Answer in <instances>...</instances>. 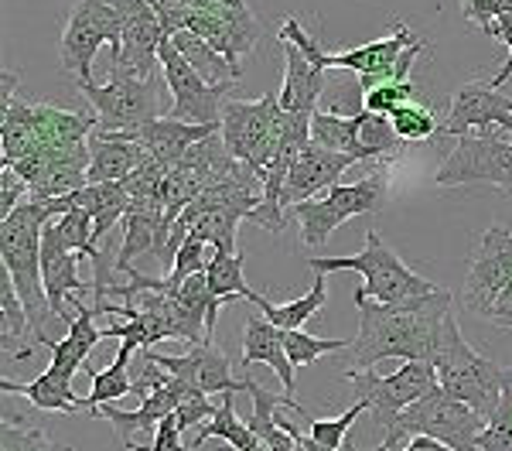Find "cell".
<instances>
[{
    "label": "cell",
    "instance_id": "ee69618b",
    "mask_svg": "<svg viewBox=\"0 0 512 451\" xmlns=\"http://www.w3.org/2000/svg\"><path fill=\"white\" fill-rule=\"evenodd\" d=\"M478 451H512V428L499 421H489V428L475 438Z\"/></svg>",
    "mask_w": 512,
    "mask_h": 451
},
{
    "label": "cell",
    "instance_id": "7dc6e473",
    "mask_svg": "<svg viewBox=\"0 0 512 451\" xmlns=\"http://www.w3.org/2000/svg\"><path fill=\"white\" fill-rule=\"evenodd\" d=\"M0 79H4V86H0V106H7L14 100V89H18L21 76L14 69H4V72H0Z\"/></svg>",
    "mask_w": 512,
    "mask_h": 451
},
{
    "label": "cell",
    "instance_id": "8d00e7d4",
    "mask_svg": "<svg viewBox=\"0 0 512 451\" xmlns=\"http://www.w3.org/2000/svg\"><path fill=\"white\" fill-rule=\"evenodd\" d=\"M0 451H72V448L52 441L41 428H21V424L4 417V424H0Z\"/></svg>",
    "mask_w": 512,
    "mask_h": 451
},
{
    "label": "cell",
    "instance_id": "d590c367",
    "mask_svg": "<svg viewBox=\"0 0 512 451\" xmlns=\"http://www.w3.org/2000/svg\"><path fill=\"white\" fill-rule=\"evenodd\" d=\"M284 346H287V359L291 366H311L318 363L325 352H349L352 342L349 339H315L308 332H284Z\"/></svg>",
    "mask_w": 512,
    "mask_h": 451
},
{
    "label": "cell",
    "instance_id": "5b68a950",
    "mask_svg": "<svg viewBox=\"0 0 512 451\" xmlns=\"http://www.w3.org/2000/svg\"><path fill=\"white\" fill-rule=\"evenodd\" d=\"M308 267L315 274L355 270V274L366 277V287H359V294L379 301V305H403V301H414L437 291V284H431L427 277H420L417 270L403 264L400 253L390 243H383V236L376 229H369L366 246L359 253H352V257H311Z\"/></svg>",
    "mask_w": 512,
    "mask_h": 451
},
{
    "label": "cell",
    "instance_id": "1f68e13d",
    "mask_svg": "<svg viewBox=\"0 0 512 451\" xmlns=\"http://www.w3.org/2000/svg\"><path fill=\"white\" fill-rule=\"evenodd\" d=\"M311 141L325 151H335V154H349V158L362 161V151H359V120L355 117H335V113H325L318 110L311 117Z\"/></svg>",
    "mask_w": 512,
    "mask_h": 451
},
{
    "label": "cell",
    "instance_id": "e0dca14e",
    "mask_svg": "<svg viewBox=\"0 0 512 451\" xmlns=\"http://www.w3.org/2000/svg\"><path fill=\"white\" fill-rule=\"evenodd\" d=\"M144 359H151V363H158L164 373H171L181 387L195 390V393H205V397H212V393H236L243 390V380H233L229 376V359L226 352H222L216 342H198L185 352V356H164V352H144Z\"/></svg>",
    "mask_w": 512,
    "mask_h": 451
},
{
    "label": "cell",
    "instance_id": "30bf717a",
    "mask_svg": "<svg viewBox=\"0 0 512 451\" xmlns=\"http://www.w3.org/2000/svg\"><path fill=\"white\" fill-rule=\"evenodd\" d=\"M103 45H110L113 55L123 45V24L117 7L110 0H76L59 41L62 69L72 72L76 82H93V59Z\"/></svg>",
    "mask_w": 512,
    "mask_h": 451
},
{
    "label": "cell",
    "instance_id": "d4e9b609",
    "mask_svg": "<svg viewBox=\"0 0 512 451\" xmlns=\"http://www.w3.org/2000/svg\"><path fill=\"white\" fill-rule=\"evenodd\" d=\"M89 151H93V164H89V185H106V182H127L134 178L151 154L134 141H110V137H89Z\"/></svg>",
    "mask_w": 512,
    "mask_h": 451
},
{
    "label": "cell",
    "instance_id": "6da1fadb",
    "mask_svg": "<svg viewBox=\"0 0 512 451\" xmlns=\"http://www.w3.org/2000/svg\"><path fill=\"white\" fill-rule=\"evenodd\" d=\"M359 308V335L345 356L352 369H373L383 359L403 363H434L444 339V322L451 315V294L437 287L434 294L403 301V305H379L373 298L352 294Z\"/></svg>",
    "mask_w": 512,
    "mask_h": 451
},
{
    "label": "cell",
    "instance_id": "836d02e7",
    "mask_svg": "<svg viewBox=\"0 0 512 451\" xmlns=\"http://www.w3.org/2000/svg\"><path fill=\"white\" fill-rule=\"evenodd\" d=\"M287 410H294L301 421H308V431H311V438H315L318 445H325L332 451H342L345 434L352 431V424L359 421V414H362V410H369V407L362 404V400H355V404L345 410V414H338V417H308V414H304V407L297 404V400H291Z\"/></svg>",
    "mask_w": 512,
    "mask_h": 451
},
{
    "label": "cell",
    "instance_id": "83f0119b",
    "mask_svg": "<svg viewBox=\"0 0 512 451\" xmlns=\"http://www.w3.org/2000/svg\"><path fill=\"white\" fill-rule=\"evenodd\" d=\"M134 346L130 342H120V352L117 359H113L106 369H89V380H93V390H89L86 397V410L93 414L103 404H117L120 397H127V393L137 390L134 383V373H130V359H134Z\"/></svg>",
    "mask_w": 512,
    "mask_h": 451
},
{
    "label": "cell",
    "instance_id": "3957f363",
    "mask_svg": "<svg viewBox=\"0 0 512 451\" xmlns=\"http://www.w3.org/2000/svg\"><path fill=\"white\" fill-rule=\"evenodd\" d=\"M48 223H52L48 202L38 199L21 202L18 212L0 223V264L18 287L35 335L45 332L48 318H55L52 308H48L45 281H41V233H45Z\"/></svg>",
    "mask_w": 512,
    "mask_h": 451
},
{
    "label": "cell",
    "instance_id": "f6af8a7d",
    "mask_svg": "<svg viewBox=\"0 0 512 451\" xmlns=\"http://www.w3.org/2000/svg\"><path fill=\"white\" fill-rule=\"evenodd\" d=\"M492 421L512 428V366H502V400H499V410H495Z\"/></svg>",
    "mask_w": 512,
    "mask_h": 451
},
{
    "label": "cell",
    "instance_id": "484cf974",
    "mask_svg": "<svg viewBox=\"0 0 512 451\" xmlns=\"http://www.w3.org/2000/svg\"><path fill=\"white\" fill-rule=\"evenodd\" d=\"M0 393H21V397L31 400L35 410H62V414H76V410H86V397H76L72 390V380H65L55 369H45L41 376L28 383H18V380H0Z\"/></svg>",
    "mask_w": 512,
    "mask_h": 451
},
{
    "label": "cell",
    "instance_id": "44dd1931",
    "mask_svg": "<svg viewBox=\"0 0 512 451\" xmlns=\"http://www.w3.org/2000/svg\"><path fill=\"white\" fill-rule=\"evenodd\" d=\"M72 308H76V322L69 325V335H65L62 342L48 339L45 332L35 335L41 346L52 352V363H48V369H55V373L65 376V380H76L79 369H86L89 356H93V349L106 339L103 328H96L99 315H96L93 305H86L82 298H76V301H72Z\"/></svg>",
    "mask_w": 512,
    "mask_h": 451
},
{
    "label": "cell",
    "instance_id": "60d3db41",
    "mask_svg": "<svg viewBox=\"0 0 512 451\" xmlns=\"http://www.w3.org/2000/svg\"><path fill=\"white\" fill-rule=\"evenodd\" d=\"M24 192H31L28 182L18 175L14 168H4L0 171V223H4L7 216H14L18 212V205H21V195Z\"/></svg>",
    "mask_w": 512,
    "mask_h": 451
},
{
    "label": "cell",
    "instance_id": "e575fe53",
    "mask_svg": "<svg viewBox=\"0 0 512 451\" xmlns=\"http://www.w3.org/2000/svg\"><path fill=\"white\" fill-rule=\"evenodd\" d=\"M390 123H393L396 137H400L403 144H410V141L420 144V141H434V137H441V123H437L431 106L407 103V106H400V110L390 113Z\"/></svg>",
    "mask_w": 512,
    "mask_h": 451
},
{
    "label": "cell",
    "instance_id": "ac0fdd59",
    "mask_svg": "<svg viewBox=\"0 0 512 451\" xmlns=\"http://www.w3.org/2000/svg\"><path fill=\"white\" fill-rule=\"evenodd\" d=\"M502 127L512 134V100L502 93H495L489 82H465V86L454 93L448 120L441 123L444 137H465L472 130H492Z\"/></svg>",
    "mask_w": 512,
    "mask_h": 451
},
{
    "label": "cell",
    "instance_id": "ba28073f",
    "mask_svg": "<svg viewBox=\"0 0 512 451\" xmlns=\"http://www.w3.org/2000/svg\"><path fill=\"white\" fill-rule=\"evenodd\" d=\"M390 202V175L376 171V175L362 178L355 185H335L328 188L325 199H308L291 209V219L301 223V236L311 250L328 243V236L335 233L342 223H349L352 216H373L383 212Z\"/></svg>",
    "mask_w": 512,
    "mask_h": 451
},
{
    "label": "cell",
    "instance_id": "ffe728a7",
    "mask_svg": "<svg viewBox=\"0 0 512 451\" xmlns=\"http://www.w3.org/2000/svg\"><path fill=\"white\" fill-rule=\"evenodd\" d=\"M185 393H188V387H181L175 376H171V380L164 383L158 393H151L147 400H140L137 410H123L117 404H103L99 410H93V417L110 421L113 428H117L120 438H123V448H127V445H134V441H137L134 434H151V438H154L158 428H161V421L175 414Z\"/></svg>",
    "mask_w": 512,
    "mask_h": 451
},
{
    "label": "cell",
    "instance_id": "cb8c5ba5",
    "mask_svg": "<svg viewBox=\"0 0 512 451\" xmlns=\"http://www.w3.org/2000/svg\"><path fill=\"white\" fill-rule=\"evenodd\" d=\"M243 369H250L256 363H267L284 383V393L291 397L294 393V366L287 359V346H284V332L277 325H270L267 318H250L243 332Z\"/></svg>",
    "mask_w": 512,
    "mask_h": 451
},
{
    "label": "cell",
    "instance_id": "bcb514c9",
    "mask_svg": "<svg viewBox=\"0 0 512 451\" xmlns=\"http://www.w3.org/2000/svg\"><path fill=\"white\" fill-rule=\"evenodd\" d=\"M400 451H451V448L441 445V441H434V438H427V434H417V438H410Z\"/></svg>",
    "mask_w": 512,
    "mask_h": 451
},
{
    "label": "cell",
    "instance_id": "d6a6232c",
    "mask_svg": "<svg viewBox=\"0 0 512 451\" xmlns=\"http://www.w3.org/2000/svg\"><path fill=\"white\" fill-rule=\"evenodd\" d=\"M171 41H175V48H178L181 55H185V62L192 65V69L205 82H212V86H216V82H226V79H239L236 72H233V65L222 59V55L209 45V41L198 38L195 31H178V35L171 38Z\"/></svg>",
    "mask_w": 512,
    "mask_h": 451
},
{
    "label": "cell",
    "instance_id": "277c9868",
    "mask_svg": "<svg viewBox=\"0 0 512 451\" xmlns=\"http://www.w3.org/2000/svg\"><path fill=\"white\" fill-rule=\"evenodd\" d=\"M76 86L96 113V134L110 141H134V134H140L147 123L168 117L164 110H171L164 103V86H168L164 76L137 79L110 72L106 86L96 82H76Z\"/></svg>",
    "mask_w": 512,
    "mask_h": 451
},
{
    "label": "cell",
    "instance_id": "d6986e66",
    "mask_svg": "<svg viewBox=\"0 0 512 451\" xmlns=\"http://www.w3.org/2000/svg\"><path fill=\"white\" fill-rule=\"evenodd\" d=\"M352 164H359V161L349 158V154L325 151V147H318L315 141H311L301 154H297L291 175H287L284 195H280V209L291 216L294 205L315 199V192H321V188H335L338 178H342Z\"/></svg>",
    "mask_w": 512,
    "mask_h": 451
},
{
    "label": "cell",
    "instance_id": "4dcf8cb0",
    "mask_svg": "<svg viewBox=\"0 0 512 451\" xmlns=\"http://www.w3.org/2000/svg\"><path fill=\"white\" fill-rule=\"evenodd\" d=\"M243 267H246L243 253H212L205 277H209V287L219 305H229V301H236V298L250 301V305L260 301V294L243 281Z\"/></svg>",
    "mask_w": 512,
    "mask_h": 451
},
{
    "label": "cell",
    "instance_id": "f546056e",
    "mask_svg": "<svg viewBox=\"0 0 512 451\" xmlns=\"http://www.w3.org/2000/svg\"><path fill=\"white\" fill-rule=\"evenodd\" d=\"M28 332H35V328H31V318H28V308H24L11 274L0 267V349H4V363L11 356H18L21 352L18 342Z\"/></svg>",
    "mask_w": 512,
    "mask_h": 451
},
{
    "label": "cell",
    "instance_id": "c3c4849f",
    "mask_svg": "<svg viewBox=\"0 0 512 451\" xmlns=\"http://www.w3.org/2000/svg\"><path fill=\"white\" fill-rule=\"evenodd\" d=\"M229 451H233V448H229Z\"/></svg>",
    "mask_w": 512,
    "mask_h": 451
},
{
    "label": "cell",
    "instance_id": "f35d334b",
    "mask_svg": "<svg viewBox=\"0 0 512 451\" xmlns=\"http://www.w3.org/2000/svg\"><path fill=\"white\" fill-rule=\"evenodd\" d=\"M216 410H219V404H212L205 393L188 390L185 397H181L178 410H175V421H178L181 434H185V431H198L202 424H209L212 417H216Z\"/></svg>",
    "mask_w": 512,
    "mask_h": 451
},
{
    "label": "cell",
    "instance_id": "f1b7e54d",
    "mask_svg": "<svg viewBox=\"0 0 512 451\" xmlns=\"http://www.w3.org/2000/svg\"><path fill=\"white\" fill-rule=\"evenodd\" d=\"M325 301H328L325 274H315V284H311V291L304 294V298H294V301H284V305H274V301L260 294L256 308H260L263 318H267L270 325H277L280 332H297L301 325H308L311 315H318V311L325 308Z\"/></svg>",
    "mask_w": 512,
    "mask_h": 451
},
{
    "label": "cell",
    "instance_id": "9c48e42d",
    "mask_svg": "<svg viewBox=\"0 0 512 451\" xmlns=\"http://www.w3.org/2000/svg\"><path fill=\"white\" fill-rule=\"evenodd\" d=\"M277 117H280V96L263 93L256 103L226 100L222 106V141L229 154L246 164L263 182V171L277 158Z\"/></svg>",
    "mask_w": 512,
    "mask_h": 451
},
{
    "label": "cell",
    "instance_id": "7402d4cb",
    "mask_svg": "<svg viewBox=\"0 0 512 451\" xmlns=\"http://www.w3.org/2000/svg\"><path fill=\"white\" fill-rule=\"evenodd\" d=\"M219 130H222V123H209V127H202V123L161 117V120L147 123L140 134H134V144L144 147V151L151 154L158 164H164V168H178L195 144L209 141V137L219 134Z\"/></svg>",
    "mask_w": 512,
    "mask_h": 451
},
{
    "label": "cell",
    "instance_id": "2e32d148",
    "mask_svg": "<svg viewBox=\"0 0 512 451\" xmlns=\"http://www.w3.org/2000/svg\"><path fill=\"white\" fill-rule=\"evenodd\" d=\"M79 253L55 233V226L48 223L41 233V281H45L48 308L55 318H62L65 325L76 322V311H69V301L89 294L93 298V287L79 277Z\"/></svg>",
    "mask_w": 512,
    "mask_h": 451
},
{
    "label": "cell",
    "instance_id": "4fadbf2b",
    "mask_svg": "<svg viewBox=\"0 0 512 451\" xmlns=\"http://www.w3.org/2000/svg\"><path fill=\"white\" fill-rule=\"evenodd\" d=\"M161 69H164V82H168L171 93V113L168 117L185 120V123H222V106H226L229 93L239 86V79H226V82H205L192 65L185 62V55L175 48V41L164 38L161 45Z\"/></svg>",
    "mask_w": 512,
    "mask_h": 451
},
{
    "label": "cell",
    "instance_id": "7a4b0ae2",
    "mask_svg": "<svg viewBox=\"0 0 512 451\" xmlns=\"http://www.w3.org/2000/svg\"><path fill=\"white\" fill-rule=\"evenodd\" d=\"M280 41H294L318 69H345L352 72L355 79L362 82V89H376L383 82H400V79H410V69H414L417 55L427 48L424 38H417L410 31V24L403 21H393V31L376 41H366L359 48H345V52H325L318 45L315 35H308L304 24H297L294 18H284L280 24Z\"/></svg>",
    "mask_w": 512,
    "mask_h": 451
},
{
    "label": "cell",
    "instance_id": "7bdbcfd3",
    "mask_svg": "<svg viewBox=\"0 0 512 451\" xmlns=\"http://www.w3.org/2000/svg\"><path fill=\"white\" fill-rule=\"evenodd\" d=\"M147 4L158 11V18L168 31V38H175L178 31H185V18H188V4L192 0H147Z\"/></svg>",
    "mask_w": 512,
    "mask_h": 451
},
{
    "label": "cell",
    "instance_id": "5bb4252c",
    "mask_svg": "<svg viewBox=\"0 0 512 451\" xmlns=\"http://www.w3.org/2000/svg\"><path fill=\"white\" fill-rule=\"evenodd\" d=\"M123 24V45L113 55V72L137 79L164 76L161 69V45L168 38L164 24L147 0H110Z\"/></svg>",
    "mask_w": 512,
    "mask_h": 451
},
{
    "label": "cell",
    "instance_id": "7c38bea8",
    "mask_svg": "<svg viewBox=\"0 0 512 451\" xmlns=\"http://www.w3.org/2000/svg\"><path fill=\"white\" fill-rule=\"evenodd\" d=\"M434 182L441 188L458 185H495L502 195H512V141H502L492 130L458 137L454 151L437 168Z\"/></svg>",
    "mask_w": 512,
    "mask_h": 451
},
{
    "label": "cell",
    "instance_id": "ab89813d",
    "mask_svg": "<svg viewBox=\"0 0 512 451\" xmlns=\"http://www.w3.org/2000/svg\"><path fill=\"white\" fill-rule=\"evenodd\" d=\"M482 31L489 38H495V41H502V45H506V65L499 69V76L489 79V86L495 89V93H499V89L506 86V82H512V11L499 14V18H492Z\"/></svg>",
    "mask_w": 512,
    "mask_h": 451
},
{
    "label": "cell",
    "instance_id": "74e56055",
    "mask_svg": "<svg viewBox=\"0 0 512 451\" xmlns=\"http://www.w3.org/2000/svg\"><path fill=\"white\" fill-rule=\"evenodd\" d=\"M407 103H417V82L414 79L383 82V86H376L366 93V110L383 113V117H390L393 110H400V106H407Z\"/></svg>",
    "mask_w": 512,
    "mask_h": 451
},
{
    "label": "cell",
    "instance_id": "4316f807",
    "mask_svg": "<svg viewBox=\"0 0 512 451\" xmlns=\"http://www.w3.org/2000/svg\"><path fill=\"white\" fill-rule=\"evenodd\" d=\"M35 147V103L11 100L0 106V158L4 168L24 161Z\"/></svg>",
    "mask_w": 512,
    "mask_h": 451
},
{
    "label": "cell",
    "instance_id": "52a82bcc",
    "mask_svg": "<svg viewBox=\"0 0 512 451\" xmlns=\"http://www.w3.org/2000/svg\"><path fill=\"white\" fill-rule=\"evenodd\" d=\"M485 428H489V421H485L475 407H468L465 400L451 397L444 387H434L424 400H417L414 407H407L390 428H386V445L396 451L403 438L427 434V438L441 441V445H448L451 451H478L475 438Z\"/></svg>",
    "mask_w": 512,
    "mask_h": 451
},
{
    "label": "cell",
    "instance_id": "603a6c76",
    "mask_svg": "<svg viewBox=\"0 0 512 451\" xmlns=\"http://www.w3.org/2000/svg\"><path fill=\"white\" fill-rule=\"evenodd\" d=\"M284 48V89H280V110L287 113H318L321 96L328 89L325 69H318L294 41H280Z\"/></svg>",
    "mask_w": 512,
    "mask_h": 451
},
{
    "label": "cell",
    "instance_id": "8fae6325",
    "mask_svg": "<svg viewBox=\"0 0 512 451\" xmlns=\"http://www.w3.org/2000/svg\"><path fill=\"white\" fill-rule=\"evenodd\" d=\"M345 383L355 390V400L369 407L379 428H390L396 417L437 387L431 363H403L390 376H376L373 369H345Z\"/></svg>",
    "mask_w": 512,
    "mask_h": 451
},
{
    "label": "cell",
    "instance_id": "b9f144b4",
    "mask_svg": "<svg viewBox=\"0 0 512 451\" xmlns=\"http://www.w3.org/2000/svg\"><path fill=\"white\" fill-rule=\"evenodd\" d=\"M181 438H185V434H181L175 414H171V417H164V421H161V428H158V434H154L151 445H134L127 451H188Z\"/></svg>",
    "mask_w": 512,
    "mask_h": 451
},
{
    "label": "cell",
    "instance_id": "8992f818",
    "mask_svg": "<svg viewBox=\"0 0 512 451\" xmlns=\"http://www.w3.org/2000/svg\"><path fill=\"white\" fill-rule=\"evenodd\" d=\"M431 366L437 373V387H444L451 397L465 400V404L475 407L485 421H492L502 400V366L478 356V352L468 346L454 311L448 315V322H444V339Z\"/></svg>",
    "mask_w": 512,
    "mask_h": 451
},
{
    "label": "cell",
    "instance_id": "9a60e30c",
    "mask_svg": "<svg viewBox=\"0 0 512 451\" xmlns=\"http://www.w3.org/2000/svg\"><path fill=\"white\" fill-rule=\"evenodd\" d=\"M509 284H512V229L492 226L485 229L482 246H478L475 260L468 264V277H465L468 311L489 318V311L506 294Z\"/></svg>",
    "mask_w": 512,
    "mask_h": 451
}]
</instances>
